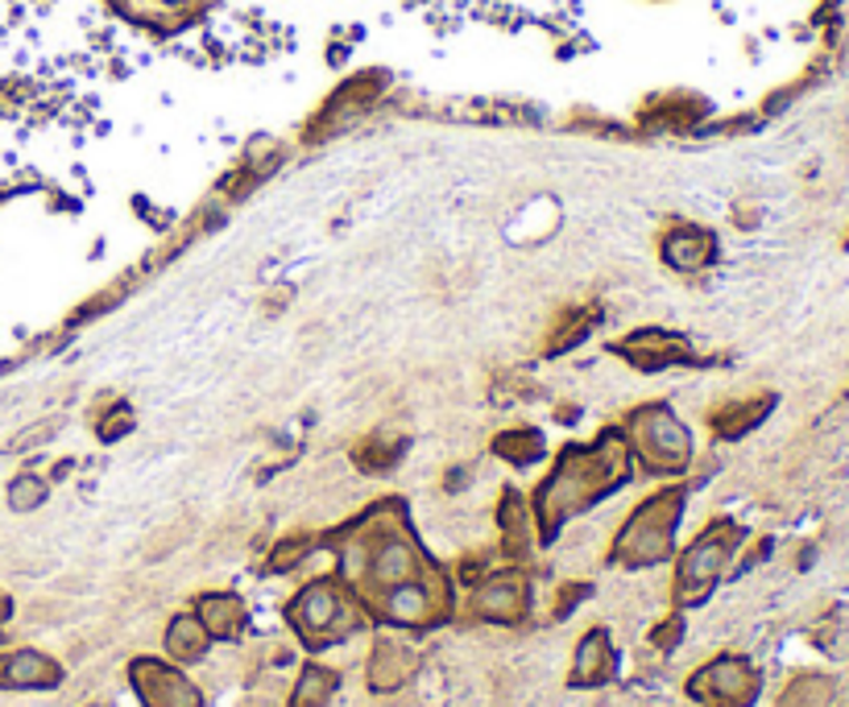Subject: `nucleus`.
Masks as SVG:
<instances>
[{"instance_id": "15", "label": "nucleus", "mask_w": 849, "mask_h": 707, "mask_svg": "<svg viewBox=\"0 0 849 707\" xmlns=\"http://www.w3.org/2000/svg\"><path fill=\"white\" fill-rule=\"evenodd\" d=\"M626 356L638 364V369H663V364L680 361V356H684V347L675 344V335L643 332V335H634V340L626 344Z\"/></svg>"}, {"instance_id": "3", "label": "nucleus", "mask_w": 849, "mask_h": 707, "mask_svg": "<svg viewBox=\"0 0 849 707\" xmlns=\"http://www.w3.org/2000/svg\"><path fill=\"white\" fill-rule=\"evenodd\" d=\"M738 538H742L738 526H713L709 534L692 542L684 563H680V583H675L684 605H701L704 596L713 592V583H718L725 563H730Z\"/></svg>"}, {"instance_id": "17", "label": "nucleus", "mask_w": 849, "mask_h": 707, "mask_svg": "<svg viewBox=\"0 0 849 707\" xmlns=\"http://www.w3.org/2000/svg\"><path fill=\"white\" fill-rule=\"evenodd\" d=\"M332 695H336V675L323 670V666H308L294 683L291 707H328Z\"/></svg>"}, {"instance_id": "19", "label": "nucleus", "mask_w": 849, "mask_h": 707, "mask_svg": "<svg viewBox=\"0 0 849 707\" xmlns=\"http://www.w3.org/2000/svg\"><path fill=\"white\" fill-rule=\"evenodd\" d=\"M46 501V484L38 477H17L9 484V505L13 509H38Z\"/></svg>"}, {"instance_id": "10", "label": "nucleus", "mask_w": 849, "mask_h": 707, "mask_svg": "<svg viewBox=\"0 0 849 707\" xmlns=\"http://www.w3.org/2000/svg\"><path fill=\"white\" fill-rule=\"evenodd\" d=\"M477 608H481V617H489V621H518V617L527 612V583L514 576L494 579V583L477 596Z\"/></svg>"}, {"instance_id": "21", "label": "nucleus", "mask_w": 849, "mask_h": 707, "mask_svg": "<svg viewBox=\"0 0 849 707\" xmlns=\"http://www.w3.org/2000/svg\"><path fill=\"white\" fill-rule=\"evenodd\" d=\"M675 634H680V621H667V625L660 629V634H655V641H660V646H672Z\"/></svg>"}, {"instance_id": "14", "label": "nucleus", "mask_w": 849, "mask_h": 707, "mask_svg": "<svg viewBox=\"0 0 849 707\" xmlns=\"http://www.w3.org/2000/svg\"><path fill=\"white\" fill-rule=\"evenodd\" d=\"M199 625L207 629V637H236L241 625H245V605L236 596H204L199 608H195Z\"/></svg>"}, {"instance_id": "9", "label": "nucleus", "mask_w": 849, "mask_h": 707, "mask_svg": "<svg viewBox=\"0 0 849 707\" xmlns=\"http://www.w3.org/2000/svg\"><path fill=\"white\" fill-rule=\"evenodd\" d=\"M373 576L381 579V583H390V588H398V583H410V579H419V567H423V559H419V550L410 547L407 538H386V542H378V550H373Z\"/></svg>"}, {"instance_id": "7", "label": "nucleus", "mask_w": 849, "mask_h": 707, "mask_svg": "<svg viewBox=\"0 0 849 707\" xmlns=\"http://www.w3.org/2000/svg\"><path fill=\"white\" fill-rule=\"evenodd\" d=\"M634 431H638V439H643V448H646V460L655 463V468H684L689 463V434H684V426L667 414V410H646V414H638L634 419Z\"/></svg>"}, {"instance_id": "8", "label": "nucleus", "mask_w": 849, "mask_h": 707, "mask_svg": "<svg viewBox=\"0 0 849 707\" xmlns=\"http://www.w3.org/2000/svg\"><path fill=\"white\" fill-rule=\"evenodd\" d=\"M62 670L38 650H17L0 658V687H59Z\"/></svg>"}, {"instance_id": "20", "label": "nucleus", "mask_w": 849, "mask_h": 707, "mask_svg": "<svg viewBox=\"0 0 849 707\" xmlns=\"http://www.w3.org/2000/svg\"><path fill=\"white\" fill-rule=\"evenodd\" d=\"M303 554H308V542H294V547L286 542V547H279V554H274V567H279V571L282 567H294Z\"/></svg>"}, {"instance_id": "2", "label": "nucleus", "mask_w": 849, "mask_h": 707, "mask_svg": "<svg viewBox=\"0 0 849 707\" xmlns=\"http://www.w3.org/2000/svg\"><path fill=\"white\" fill-rule=\"evenodd\" d=\"M675 518H680V492H663L655 501H646L634 518L626 521V530L617 538L614 559L626 567H651L667 559L675 534Z\"/></svg>"}, {"instance_id": "4", "label": "nucleus", "mask_w": 849, "mask_h": 707, "mask_svg": "<svg viewBox=\"0 0 849 707\" xmlns=\"http://www.w3.org/2000/svg\"><path fill=\"white\" fill-rule=\"evenodd\" d=\"M291 621L299 625V634L308 637L311 646H320V641H336V637L349 634L357 617L349 612L344 596L332 583H311L291 605Z\"/></svg>"}, {"instance_id": "18", "label": "nucleus", "mask_w": 849, "mask_h": 707, "mask_svg": "<svg viewBox=\"0 0 849 707\" xmlns=\"http://www.w3.org/2000/svg\"><path fill=\"white\" fill-rule=\"evenodd\" d=\"M663 257L672 261L675 269H696V265H704V261L713 257V240H709L704 232H680V236L667 240Z\"/></svg>"}, {"instance_id": "16", "label": "nucleus", "mask_w": 849, "mask_h": 707, "mask_svg": "<svg viewBox=\"0 0 849 707\" xmlns=\"http://www.w3.org/2000/svg\"><path fill=\"white\" fill-rule=\"evenodd\" d=\"M166 650L175 654L178 662H195L207 650V629L199 625V617H175L166 629Z\"/></svg>"}, {"instance_id": "12", "label": "nucleus", "mask_w": 849, "mask_h": 707, "mask_svg": "<svg viewBox=\"0 0 849 707\" xmlns=\"http://www.w3.org/2000/svg\"><path fill=\"white\" fill-rule=\"evenodd\" d=\"M614 675V646H609V634H588L576 650V670H572V683L576 687H597Z\"/></svg>"}, {"instance_id": "1", "label": "nucleus", "mask_w": 849, "mask_h": 707, "mask_svg": "<svg viewBox=\"0 0 849 707\" xmlns=\"http://www.w3.org/2000/svg\"><path fill=\"white\" fill-rule=\"evenodd\" d=\"M617 480H626V448H622V443L605 439V443L593 451H568L564 468H559L539 492L543 534L552 538L572 513L593 505L601 492L614 489Z\"/></svg>"}, {"instance_id": "5", "label": "nucleus", "mask_w": 849, "mask_h": 707, "mask_svg": "<svg viewBox=\"0 0 849 707\" xmlns=\"http://www.w3.org/2000/svg\"><path fill=\"white\" fill-rule=\"evenodd\" d=\"M689 695L704 707H746L759 695V675L746 658H718L689 683Z\"/></svg>"}, {"instance_id": "11", "label": "nucleus", "mask_w": 849, "mask_h": 707, "mask_svg": "<svg viewBox=\"0 0 849 707\" xmlns=\"http://www.w3.org/2000/svg\"><path fill=\"white\" fill-rule=\"evenodd\" d=\"M381 612L394 625H427L436 617V596L427 592L419 579H410V583H398L394 592L386 596V608H381Z\"/></svg>"}, {"instance_id": "13", "label": "nucleus", "mask_w": 849, "mask_h": 707, "mask_svg": "<svg viewBox=\"0 0 849 707\" xmlns=\"http://www.w3.org/2000/svg\"><path fill=\"white\" fill-rule=\"evenodd\" d=\"M410 670H414V654H407L394 641H381L373 650V662H369V687L373 691H394V687H402Z\"/></svg>"}, {"instance_id": "22", "label": "nucleus", "mask_w": 849, "mask_h": 707, "mask_svg": "<svg viewBox=\"0 0 849 707\" xmlns=\"http://www.w3.org/2000/svg\"><path fill=\"white\" fill-rule=\"evenodd\" d=\"M4 617H9V600H4V596H0V621H4Z\"/></svg>"}, {"instance_id": "6", "label": "nucleus", "mask_w": 849, "mask_h": 707, "mask_svg": "<svg viewBox=\"0 0 849 707\" xmlns=\"http://www.w3.org/2000/svg\"><path fill=\"white\" fill-rule=\"evenodd\" d=\"M129 679L146 707H204V695L195 691V683L183 679L175 666H166V662L137 658L129 670Z\"/></svg>"}]
</instances>
